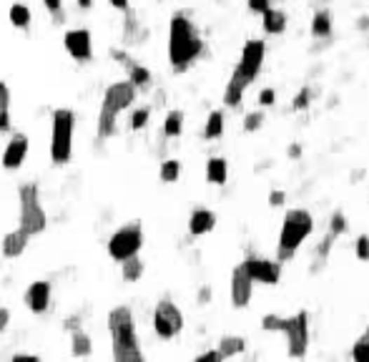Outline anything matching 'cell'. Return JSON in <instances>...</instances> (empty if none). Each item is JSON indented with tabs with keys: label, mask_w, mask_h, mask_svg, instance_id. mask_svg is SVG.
Segmentation results:
<instances>
[{
	"label": "cell",
	"mask_w": 369,
	"mask_h": 362,
	"mask_svg": "<svg viewBox=\"0 0 369 362\" xmlns=\"http://www.w3.org/2000/svg\"><path fill=\"white\" fill-rule=\"evenodd\" d=\"M201 51L203 43L199 38L196 28L191 25V20L186 15H173L171 30H168V58H171V66L176 71H184L186 66H191L201 55Z\"/></svg>",
	"instance_id": "1"
},
{
	"label": "cell",
	"mask_w": 369,
	"mask_h": 362,
	"mask_svg": "<svg viewBox=\"0 0 369 362\" xmlns=\"http://www.w3.org/2000/svg\"><path fill=\"white\" fill-rule=\"evenodd\" d=\"M108 330L114 337V357L116 362H138L143 360V352L138 347L133 312L128 307H116L108 314Z\"/></svg>",
	"instance_id": "2"
},
{
	"label": "cell",
	"mask_w": 369,
	"mask_h": 362,
	"mask_svg": "<svg viewBox=\"0 0 369 362\" xmlns=\"http://www.w3.org/2000/svg\"><path fill=\"white\" fill-rule=\"evenodd\" d=\"M314 229V219L307 209H289L281 224V234H279V249H276V262L292 260L297 249L302 247V241L311 234Z\"/></svg>",
	"instance_id": "3"
},
{
	"label": "cell",
	"mask_w": 369,
	"mask_h": 362,
	"mask_svg": "<svg viewBox=\"0 0 369 362\" xmlns=\"http://www.w3.org/2000/svg\"><path fill=\"white\" fill-rule=\"evenodd\" d=\"M73 126L76 116L71 109H58L53 114V139H51V159L55 163H68L73 156Z\"/></svg>",
	"instance_id": "4"
},
{
	"label": "cell",
	"mask_w": 369,
	"mask_h": 362,
	"mask_svg": "<svg viewBox=\"0 0 369 362\" xmlns=\"http://www.w3.org/2000/svg\"><path fill=\"white\" fill-rule=\"evenodd\" d=\"M20 196V229L25 234H41L46 229V211L38 201V187L36 184H23L18 189Z\"/></svg>",
	"instance_id": "5"
},
{
	"label": "cell",
	"mask_w": 369,
	"mask_h": 362,
	"mask_svg": "<svg viewBox=\"0 0 369 362\" xmlns=\"http://www.w3.org/2000/svg\"><path fill=\"white\" fill-rule=\"evenodd\" d=\"M286 337V347H289V357H304L309 350V312H302L286 317V325L281 330Z\"/></svg>",
	"instance_id": "6"
},
{
	"label": "cell",
	"mask_w": 369,
	"mask_h": 362,
	"mask_svg": "<svg viewBox=\"0 0 369 362\" xmlns=\"http://www.w3.org/2000/svg\"><path fill=\"white\" fill-rule=\"evenodd\" d=\"M141 247H143V229L141 224L133 222L111 236V241H108V254H111L116 262H123L141 252Z\"/></svg>",
	"instance_id": "7"
},
{
	"label": "cell",
	"mask_w": 369,
	"mask_h": 362,
	"mask_svg": "<svg viewBox=\"0 0 369 362\" xmlns=\"http://www.w3.org/2000/svg\"><path fill=\"white\" fill-rule=\"evenodd\" d=\"M264 55H267V43L264 41H246L244 51H241V60H239L236 66V76L244 81L246 86L262 73V66H264Z\"/></svg>",
	"instance_id": "8"
},
{
	"label": "cell",
	"mask_w": 369,
	"mask_h": 362,
	"mask_svg": "<svg viewBox=\"0 0 369 362\" xmlns=\"http://www.w3.org/2000/svg\"><path fill=\"white\" fill-rule=\"evenodd\" d=\"M154 330L156 335L163 340L176 337V335L184 330V314H181V309L176 307L173 302L168 300L159 302V307H156L154 312Z\"/></svg>",
	"instance_id": "9"
},
{
	"label": "cell",
	"mask_w": 369,
	"mask_h": 362,
	"mask_svg": "<svg viewBox=\"0 0 369 362\" xmlns=\"http://www.w3.org/2000/svg\"><path fill=\"white\" fill-rule=\"evenodd\" d=\"M136 101V86L131 81H119V83L108 86L106 93H103L101 111L103 114L119 116L123 109H128L131 103Z\"/></svg>",
	"instance_id": "10"
},
{
	"label": "cell",
	"mask_w": 369,
	"mask_h": 362,
	"mask_svg": "<svg viewBox=\"0 0 369 362\" xmlns=\"http://www.w3.org/2000/svg\"><path fill=\"white\" fill-rule=\"evenodd\" d=\"M244 269L249 272V277L254 282H262V284H276L281 277V264L279 262H271V260H262V257H246L244 262Z\"/></svg>",
	"instance_id": "11"
},
{
	"label": "cell",
	"mask_w": 369,
	"mask_h": 362,
	"mask_svg": "<svg viewBox=\"0 0 369 362\" xmlns=\"http://www.w3.org/2000/svg\"><path fill=\"white\" fill-rule=\"evenodd\" d=\"M251 295H254V279L249 277L244 264H239L232 272V304L236 309H244L251 302Z\"/></svg>",
	"instance_id": "12"
},
{
	"label": "cell",
	"mask_w": 369,
	"mask_h": 362,
	"mask_svg": "<svg viewBox=\"0 0 369 362\" xmlns=\"http://www.w3.org/2000/svg\"><path fill=\"white\" fill-rule=\"evenodd\" d=\"M63 43H66V51L76 60H90L93 58V43H90V33L86 28L68 30L66 36H63Z\"/></svg>",
	"instance_id": "13"
},
{
	"label": "cell",
	"mask_w": 369,
	"mask_h": 362,
	"mask_svg": "<svg viewBox=\"0 0 369 362\" xmlns=\"http://www.w3.org/2000/svg\"><path fill=\"white\" fill-rule=\"evenodd\" d=\"M28 156V136L23 133H15L11 141H8L6 151H3V166L6 169H18L20 163Z\"/></svg>",
	"instance_id": "14"
},
{
	"label": "cell",
	"mask_w": 369,
	"mask_h": 362,
	"mask_svg": "<svg viewBox=\"0 0 369 362\" xmlns=\"http://www.w3.org/2000/svg\"><path fill=\"white\" fill-rule=\"evenodd\" d=\"M25 304L30 307V312L43 314L51 304V284L48 282H33L25 292Z\"/></svg>",
	"instance_id": "15"
},
{
	"label": "cell",
	"mask_w": 369,
	"mask_h": 362,
	"mask_svg": "<svg viewBox=\"0 0 369 362\" xmlns=\"http://www.w3.org/2000/svg\"><path fill=\"white\" fill-rule=\"evenodd\" d=\"M214 227H216V214L214 211H208V209H196L189 219V232L194 236L208 234Z\"/></svg>",
	"instance_id": "16"
},
{
	"label": "cell",
	"mask_w": 369,
	"mask_h": 362,
	"mask_svg": "<svg viewBox=\"0 0 369 362\" xmlns=\"http://www.w3.org/2000/svg\"><path fill=\"white\" fill-rule=\"evenodd\" d=\"M28 239H30V234H25L23 229H15V232H11V234H6L3 236V254L6 257H20V254L25 252V247H28Z\"/></svg>",
	"instance_id": "17"
},
{
	"label": "cell",
	"mask_w": 369,
	"mask_h": 362,
	"mask_svg": "<svg viewBox=\"0 0 369 362\" xmlns=\"http://www.w3.org/2000/svg\"><path fill=\"white\" fill-rule=\"evenodd\" d=\"M262 15H264V33H269V36H281V33L286 30V13L284 11L269 6Z\"/></svg>",
	"instance_id": "18"
},
{
	"label": "cell",
	"mask_w": 369,
	"mask_h": 362,
	"mask_svg": "<svg viewBox=\"0 0 369 362\" xmlns=\"http://www.w3.org/2000/svg\"><path fill=\"white\" fill-rule=\"evenodd\" d=\"M229 179V166H227V159L214 156L208 159L206 163V181L208 184H216V187H224Z\"/></svg>",
	"instance_id": "19"
},
{
	"label": "cell",
	"mask_w": 369,
	"mask_h": 362,
	"mask_svg": "<svg viewBox=\"0 0 369 362\" xmlns=\"http://www.w3.org/2000/svg\"><path fill=\"white\" fill-rule=\"evenodd\" d=\"M244 90H246V83L241 79H239L236 73L232 76V81H229L227 90H224V103L227 106H232V109H236V106H241V98H244Z\"/></svg>",
	"instance_id": "20"
},
{
	"label": "cell",
	"mask_w": 369,
	"mask_h": 362,
	"mask_svg": "<svg viewBox=\"0 0 369 362\" xmlns=\"http://www.w3.org/2000/svg\"><path fill=\"white\" fill-rule=\"evenodd\" d=\"M246 350V340L244 337H236V335H224L219 342V352H221V360L234 355H241Z\"/></svg>",
	"instance_id": "21"
},
{
	"label": "cell",
	"mask_w": 369,
	"mask_h": 362,
	"mask_svg": "<svg viewBox=\"0 0 369 362\" xmlns=\"http://www.w3.org/2000/svg\"><path fill=\"white\" fill-rule=\"evenodd\" d=\"M224 133V114L221 111H211L206 119V126H203V139H219Z\"/></svg>",
	"instance_id": "22"
},
{
	"label": "cell",
	"mask_w": 369,
	"mask_h": 362,
	"mask_svg": "<svg viewBox=\"0 0 369 362\" xmlns=\"http://www.w3.org/2000/svg\"><path fill=\"white\" fill-rule=\"evenodd\" d=\"M311 33L319 38H327L332 33V15L327 11H319L311 20Z\"/></svg>",
	"instance_id": "23"
},
{
	"label": "cell",
	"mask_w": 369,
	"mask_h": 362,
	"mask_svg": "<svg viewBox=\"0 0 369 362\" xmlns=\"http://www.w3.org/2000/svg\"><path fill=\"white\" fill-rule=\"evenodd\" d=\"M121 264H123V279H126V282H136V279H141V274H143V262L138 260V254H133V257L123 260Z\"/></svg>",
	"instance_id": "24"
},
{
	"label": "cell",
	"mask_w": 369,
	"mask_h": 362,
	"mask_svg": "<svg viewBox=\"0 0 369 362\" xmlns=\"http://www.w3.org/2000/svg\"><path fill=\"white\" fill-rule=\"evenodd\" d=\"M181 131H184V114L181 111H171L166 116V121H163V133L173 139V136H181Z\"/></svg>",
	"instance_id": "25"
},
{
	"label": "cell",
	"mask_w": 369,
	"mask_h": 362,
	"mask_svg": "<svg viewBox=\"0 0 369 362\" xmlns=\"http://www.w3.org/2000/svg\"><path fill=\"white\" fill-rule=\"evenodd\" d=\"M11 23L15 28H28L30 25V8H25L23 3H15L11 8Z\"/></svg>",
	"instance_id": "26"
},
{
	"label": "cell",
	"mask_w": 369,
	"mask_h": 362,
	"mask_svg": "<svg viewBox=\"0 0 369 362\" xmlns=\"http://www.w3.org/2000/svg\"><path fill=\"white\" fill-rule=\"evenodd\" d=\"M90 350H93V344H90L88 335H86V332H76V335H73V355L88 357Z\"/></svg>",
	"instance_id": "27"
},
{
	"label": "cell",
	"mask_w": 369,
	"mask_h": 362,
	"mask_svg": "<svg viewBox=\"0 0 369 362\" xmlns=\"http://www.w3.org/2000/svg\"><path fill=\"white\" fill-rule=\"evenodd\" d=\"M179 174H181V163L176 161V159H168V161L161 163V181L173 184V181L179 179Z\"/></svg>",
	"instance_id": "28"
},
{
	"label": "cell",
	"mask_w": 369,
	"mask_h": 362,
	"mask_svg": "<svg viewBox=\"0 0 369 362\" xmlns=\"http://www.w3.org/2000/svg\"><path fill=\"white\" fill-rule=\"evenodd\" d=\"M351 357L359 362H369V335L367 332L354 342V347H351Z\"/></svg>",
	"instance_id": "29"
},
{
	"label": "cell",
	"mask_w": 369,
	"mask_h": 362,
	"mask_svg": "<svg viewBox=\"0 0 369 362\" xmlns=\"http://www.w3.org/2000/svg\"><path fill=\"white\" fill-rule=\"evenodd\" d=\"M286 325V317H279V314H264L262 327L267 332H281Z\"/></svg>",
	"instance_id": "30"
},
{
	"label": "cell",
	"mask_w": 369,
	"mask_h": 362,
	"mask_svg": "<svg viewBox=\"0 0 369 362\" xmlns=\"http://www.w3.org/2000/svg\"><path fill=\"white\" fill-rule=\"evenodd\" d=\"M354 254H357V260L369 262V236L367 234L357 236V241H354Z\"/></svg>",
	"instance_id": "31"
},
{
	"label": "cell",
	"mask_w": 369,
	"mask_h": 362,
	"mask_svg": "<svg viewBox=\"0 0 369 362\" xmlns=\"http://www.w3.org/2000/svg\"><path fill=\"white\" fill-rule=\"evenodd\" d=\"M151 81V73L143 66H131V83L133 86H146Z\"/></svg>",
	"instance_id": "32"
},
{
	"label": "cell",
	"mask_w": 369,
	"mask_h": 362,
	"mask_svg": "<svg viewBox=\"0 0 369 362\" xmlns=\"http://www.w3.org/2000/svg\"><path fill=\"white\" fill-rule=\"evenodd\" d=\"M329 232H332L334 236H340V234H344V232H347V219H344V214H342V211H337V214L332 217Z\"/></svg>",
	"instance_id": "33"
},
{
	"label": "cell",
	"mask_w": 369,
	"mask_h": 362,
	"mask_svg": "<svg viewBox=\"0 0 369 362\" xmlns=\"http://www.w3.org/2000/svg\"><path fill=\"white\" fill-rule=\"evenodd\" d=\"M149 116H151L149 109H138L136 114H133V119H131V128H133V131H138V128L146 126V123H149Z\"/></svg>",
	"instance_id": "34"
},
{
	"label": "cell",
	"mask_w": 369,
	"mask_h": 362,
	"mask_svg": "<svg viewBox=\"0 0 369 362\" xmlns=\"http://www.w3.org/2000/svg\"><path fill=\"white\" fill-rule=\"evenodd\" d=\"M262 123H264V114H259V111H256V114H249L244 119L246 131H256V128H262Z\"/></svg>",
	"instance_id": "35"
},
{
	"label": "cell",
	"mask_w": 369,
	"mask_h": 362,
	"mask_svg": "<svg viewBox=\"0 0 369 362\" xmlns=\"http://www.w3.org/2000/svg\"><path fill=\"white\" fill-rule=\"evenodd\" d=\"M274 101H276V90L262 88V93H259V103H262V106H274Z\"/></svg>",
	"instance_id": "36"
},
{
	"label": "cell",
	"mask_w": 369,
	"mask_h": 362,
	"mask_svg": "<svg viewBox=\"0 0 369 362\" xmlns=\"http://www.w3.org/2000/svg\"><path fill=\"white\" fill-rule=\"evenodd\" d=\"M307 106H309V88H302L299 90V96L294 98V109L302 111V109H307Z\"/></svg>",
	"instance_id": "37"
},
{
	"label": "cell",
	"mask_w": 369,
	"mask_h": 362,
	"mask_svg": "<svg viewBox=\"0 0 369 362\" xmlns=\"http://www.w3.org/2000/svg\"><path fill=\"white\" fill-rule=\"evenodd\" d=\"M8 106H11V90L0 81V111H8Z\"/></svg>",
	"instance_id": "38"
},
{
	"label": "cell",
	"mask_w": 369,
	"mask_h": 362,
	"mask_svg": "<svg viewBox=\"0 0 369 362\" xmlns=\"http://www.w3.org/2000/svg\"><path fill=\"white\" fill-rule=\"evenodd\" d=\"M246 3H249L251 13H264L269 6H271V0H246Z\"/></svg>",
	"instance_id": "39"
},
{
	"label": "cell",
	"mask_w": 369,
	"mask_h": 362,
	"mask_svg": "<svg viewBox=\"0 0 369 362\" xmlns=\"http://www.w3.org/2000/svg\"><path fill=\"white\" fill-rule=\"evenodd\" d=\"M286 201V194L284 192H279V189H276V192H271L269 194V206H281Z\"/></svg>",
	"instance_id": "40"
},
{
	"label": "cell",
	"mask_w": 369,
	"mask_h": 362,
	"mask_svg": "<svg viewBox=\"0 0 369 362\" xmlns=\"http://www.w3.org/2000/svg\"><path fill=\"white\" fill-rule=\"evenodd\" d=\"M43 3H46L48 11L53 13L55 18H58V15H60V8H63V0H43Z\"/></svg>",
	"instance_id": "41"
},
{
	"label": "cell",
	"mask_w": 369,
	"mask_h": 362,
	"mask_svg": "<svg viewBox=\"0 0 369 362\" xmlns=\"http://www.w3.org/2000/svg\"><path fill=\"white\" fill-rule=\"evenodd\" d=\"M208 360L219 362V360H221V352H219V350H208V352H203V355L196 357V362H208Z\"/></svg>",
	"instance_id": "42"
},
{
	"label": "cell",
	"mask_w": 369,
	"mask_h": 362,
	"mask_svg": "<svg viewBox=\"0 0 369 362\" xmlns=\"http://www.w3.org/2000/svg\"><path fill=\"white\" fill-rule=\"evenodd\" d=\"M0 131H11V116H8V111H0Z\"/></svg>",
	"instance_id": "43"
},
{
	"label": "cell",
	"mask_w": 369,
	"mask_h": 362,
	"mask_svg": "<svg viewBox=\"0 0 369 362\" xmlns=\"http://www.w3.org/2000/svg\"><path fill=\"white\" fill-rule=\"evenodd\" d=\"M8 322H11V312H8L6 307H0V332L6 330V327H8Z\"/></svg>",
	"instance_id": "44"
},
{
	"label": "cell",
	"mask_w": 369,
	"mask_h": 362,
	"mask_svg": "<svg viewBox=\"0 0 369 362\" xmlns=\"http://www.w3.org/2000/svg\"><path fill=\"white\" fill-rule=\"evenodd\" d=\"M111 6L119 8V11H126V8H128V0H111Z\"/></svg>",
	"instance_id": "45"
},
{
	"label": "cell",
	"mask_w": 369,
	"mask_h": 362,
	"mask_svg": "<svg viewBox=\"0 0 369 362\" xmlns=\"http://www.w3.org/2000/svg\"><path fill=\"white\" fill-rule=\"evenodd\" d=\"M13 360H15V362H23V360H38V357H36V355H15Z\"/></svg>",
	"instance_id": "46"
},
{
	"label": "cell",
	"mask_w": 369,
	"mask_h": 362,
	"mask_svg": "<svg viewBox=\"0 0 369 362\" xmlns=\"http://www.w3.org/2000/svg\"><path fill=\"white\" fill-rule=\"evenodd\" d=\"M299 154H302L299 146H289V156H299Z\"/></svg>",
	"instance_id": "47"
},
{
	"label": "cell",
	"mask_w": 369,
	"mask_h": 362,
	"mask_svg": "<svg viewBox=\"0 0 369 362\" xmlns=\"http://www.w3.org/2000/svg\"><path fill=\"white\" fill-rule=\"evenodd\" d=\"M78 6H81V8H90V6H93V0H78Z\"/></svg>",
	"instance_id": "48"
},
{
	"label": "cell",
	"mask_w": 369,
	"mask_h": 362,
	"mask_svg": "<svg viewBox=\"0 0 369 362\" xmlns=\"http://www.w3.org/2000/svg\"><path fill=\"white\" fill-rule=\"evenodd\" d=\"M367 335H369V325H367Z\"/></svg>",
	"instance_id": "49"
}]
</instances>
